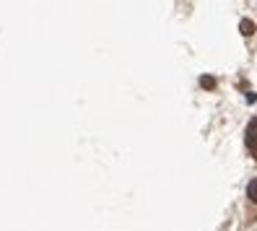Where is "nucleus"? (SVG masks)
Listing matches in <instances>:
<instances>
[{"mask_svg": "<svg viewBox=\"0 0 257 231\" xmlns=\"http://www.w3.org/2000/svg\"><path fill=\"white\" fill-rule=\"evenodd\" d=\"M247 148L249 153L257 159V114L249 120V125H247Z\"/></svg>", "mask_w": 257, "mask_h": 231, "instance_id": "f257e3e1", "label": "nucleus"}, {"mask_svg": "<svg viewBox=\"0 0 257 231\" xmlns=\"http://www.w3.org/2000/svg\"><path fill=\"white\" fill-rule=\"evenodd\" d=\"M239 29H241V34H244V37H252V34H254V24H252L249 19L241 21V26H239Z\"/></svg>", "mask_w": 257, "mask_h": 231, "instance_id": "f03ea898", "label": "nucleus"}, {"mask_svg": "<svg viewBox=\"0 0 257 231\" xmlns=\"http://www.w3.org/2000/svg\"><path fill=\"white\" fill-rule=\"evenodd\" d=\"M247 197L252 200V203H257V179H252V182L247 184Z\"/></svg>", "mask_w": 257, "mask_h": 231, "instance_id": "7ed1b4c3", "label": "nucleus"}, {"mask_svg": "<svg viewBox=\"0 0 257 231\" xmlns=\"http://www.w3.org/2000/svg\"><path fill=\"white\" fill-rule=\"evenodd\" d=\"M200 86H203V88H213V86H216V81L210 78V75H205V78L200 81Z\"/></svg>", "mask_w": 257, "mask_h": 231, "instance_id": "20e7f679", "label": "nucleus"}]
</instances>
